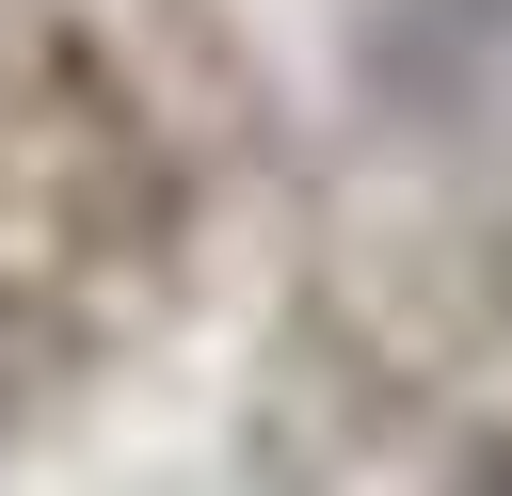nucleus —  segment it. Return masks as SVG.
Returning <instances> with one entry per match:
<instances>
[]
</instances>
